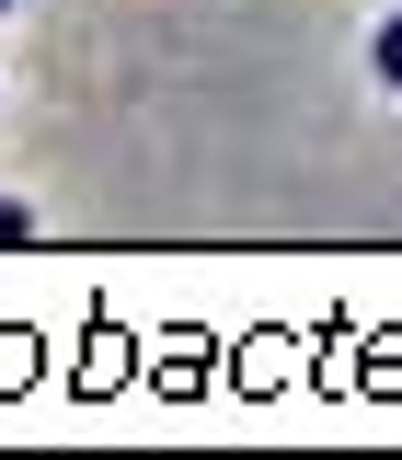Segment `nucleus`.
I'll return each instance as SVG.
<instances>
[{
  "label": "nucleus",
  "instance_id": "1",
  "mask_svg": "<svg viewBox=\"0 0 402 460\" xmlns=\"http://www.w3.org/2000/svg\"><path fill=\"white\" fill-rule=\"evenodd\" d=\"M368 81L402 93V12H380V35H368Z\"/></svg>",
  "mask_w": 402,
  "mask_h": 460
},
{
  "label": "nucleus",
  "instance_id": "2",
  "mask_svg": "<svg viewBox=\"0 0 402 460\" xmlns=\"http://www.w3.org/2000/svg\"><path fill=\"white\" fill-rule=\"evenodd\" d=\"M12 242H35V208H23V196H0V253H12Z\"/></svg>",
  "mask_w": 402,
  "mask_h": 460
},
{
  "label": "nucleus",
  "instance_id": "3",
  "mask_svg": "<svg viewBox=\"0 0 402 460\" xmlns=\"http://www.w3.org/2000/svg\"><path fill=\"white\" fill-rule=\"evenodd\" d=\"M0 12H23V0H0Z\"/></svg>",
  "mask_w": 402,
  "mask_h": 460
}]
</instances>
